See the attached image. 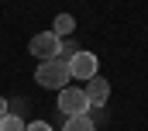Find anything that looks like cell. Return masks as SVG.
<instances>
[{
  "mask_svg": "<svg viewBox=\"0 0 148 131\" xmlns=\"http://www.w3.org/2000/svg\"><path fill=\"white\" fill-rule=\"evenodd\" d=\"M3 114H7V100L0 97V117H3Z\"/></svg>",
  "mask_w": 148,
  "mask_h": 131,
  "instance_id": "30bf717a",
  "label": "cell"
},
{
  "mask_svg": "<svg viewBox=\"0 0 148 131\" xmlns=\"http://www.w3.org/2000/svg\"><path fill=\"white\" fill-rule=\"evenodd\" d=\"M73 28H76V21H73V14H59L55 21H52V34H73Z\"/></svg>",
  "mask_w": 148,
  "mask_h": 131,
  "instance_id": "52a82bcc",
  "label": "cell"
},
{
  "mask_svg": "<svg viewBox=\"0 0 148 131\" xmlns=\"http://www.w3.org/2000/svg\"><path fill=\"white\" fill-rule=\"evenodd\" d=\"M83 93L90 100V107H100V103H107V97H110V83H107L103 76H93V79H86Z\"/></svg>",
  "mask_w": 148,
  "mask_h": 131,
  "instance_id": "5b68a950",
  "label": "cell"
},
{
  "mask_svg": "<svg viewBox=\"0 0 148 131\" xmlns=\"http://www.w3.org/2000/svg\"><path fill=\"white\" fill-rule=\"evenodd\" d=\"M35 79H38V86H45V90H62L66 79H69V62H62L59 55L45 59V62H38Z\"/></svg>",
  "mask_w": 148,
  "mask_h": 131,
  "instance_id": "6da1fadb",
  "label": "cell"
},
{
  "mask_svg": "<svg viewBox=\"0 0 148 131\" xmlns=\"http://www.w3.org/2000/svg\"><path fill=\"white\" fill-rule=\"evenodd\" d=\"M59 110H62L66 117L86 114V110H90V100H86V93H83L79 86H62V90H59Z\"/></svg>",
  "mask_w": 148,
  "mask_h": 131,
  "instance_id": "7a4b0ae2",
  "label": "cell"
},
{
  "mask_svg": "<svg viewBox=\"0 0 148 131\" xmlns=\"http://www.w3.org/2000/svg\"><path fill=\"white\" fill-rule=\"evenodd\" d=\"M24 131H52L45 121H31V124H24Z\"/></svg>",
  "mask_w": 148,
  "mask_h": 131,
  "instance_id": "9c48e42d",
  "label": "cell"
},
{
  "mask_svg": "<svg viewBox=\"0 0 148 131\" xmlns=\"http://www.w3.org/2000/svg\"><path fill=\"white\" fill-rule=\"evenodd\" d=\"M0 131H24V121H21L17 114H10V110H7V114L0 117Z\"/></svg>",
  "mask_w": 148,
  "mask_h": 131,
  "instance_id": "ba28073f",
  "label": "cell"
},
{
  "mask_svg": "<svg viewBox=\"0 0 148 131\" xmlns=\"http://www.w3.org/2000/svg\"><path fill=\"white\" fill-rule=\"evenodd\" d=\"M66 131H97V128L90 114H76V117H66Z\"/></svg>",
  "mask_w": 148,
  "mask_h": 131,
  "instance_id": "8992f818",
  "label": "cell"
},
{
  "mask_svg": "<svg viewBox=\"0 0 148 131\" xmlns=\"http://www.w3.org/2000/svg\"><path fill=\"white\" fill-rule=\"evenodd\" d=\"M97 69H100V59H97L93 52H83V48H79L73 59H69V76H76V79H93Z\"/></svg>",
  "mask_w": 148,
  "mask_h": 131,
  "instance_id": "277c9868",
  "label": "cell"
},
{
  "mask_svg": "<svg viewBox=\"0 0 148 131\" xmlns=\"http://www.w3.org/2000/svg\"><path fill=\"white\" fill-rule=\"evenodd\" d=\"M59 45H62V38H59V34L41 31V34H35V38L28 41V52L35 55L38 62H45V59H55V55H59Z\"/></svg>",
  "mask_w": 148,
  "mask_h": 131,
  "instance_id": "3957f363",
  "label": "cell"
}]
</instances>
